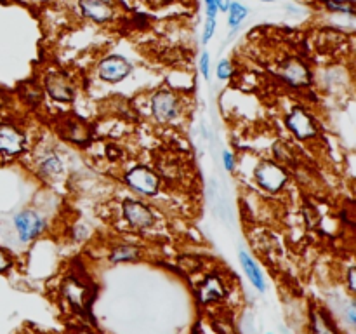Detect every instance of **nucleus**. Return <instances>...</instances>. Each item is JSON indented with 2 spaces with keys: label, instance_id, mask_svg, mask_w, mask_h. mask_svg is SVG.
<instances>
[{
  "label": "nucleus",
  "instance_id": "bb28decb",
  "mask_svg": "<svg viewBox=\"0 0 356 334\" xmlns=\"http://www.w3.org/2000/svg\"><path fill=\"white\" fill-rule=\"evenodd\" d=\"M348 284H350V291L355 292V289H356V284H355V267H351L350 271H348Z\"/></svg>",
  "mask_w": 356,
  "mask_h": 334
},
{
  "label": "nucleus",
  "instance_id": "2eb2a0df",
  "mask_svg": "<svg viewBox=\"0 0 356 334\" xmlns=\"http://www.w3.org/2000/svg\"><path fill=\"white\" fill-rule=\"evenodd\" d=\"M65 136L76 145H87L90 141L92 132H90L89 124L83 122L82 118H72V120H66Z\"/></svg>",
  "mask_w": 356,
  "mask_h": 334
},
{
  "label": "nucleus",
  "instance_id": "6ab92c4d",
  "mask_svg": "<svg viewBox=\"0 0 356 334\" xmlns=\"http://www.w3.org/2000/svg\"><path fill=\"white\" fill-rule=\"evenodd\" d=\"M40 170H42V173L47 174V176H54V174H59L63 170L61 160H59L56 155L45 157V159L40 162Z\"/></svg>",
  "mask_w": 356,
  "mask_h": 334
},
{
  "label": "nucleus",
  "instance_id": "4be33fe9",
  "mask_svg": "<svg viewBox=\"0 0 356 334\" xmlns=\"http://www.w3.org/2000/svg\"><path fill=\"white\" fill-rule=\"evenodd\" d=\"M218 77L221 80H226L232 77V65L228 61H221L218 66Z\"/></svg>",
  "mask_w": 356,
  "mask_h": 334
},
{
  "label": "nucleus",
  "instance_id": "b1692460",
  "mask_svg": "<svg viewBox=\"0 0 356 334\" xmlns=\"http://www.w3.org/2000/svg\"><path fill=\"white\" fill-rule=\"evenodd\" d=\"M222 160H225V167L228 170H233L235 169V159H233V155L229 152H225V155H222Z\"/></svg>",
  "mask_w": 356,
  "mask_h": 334
},
{
  "label": "nucleus",
  "instance_id": "423d86ee",
  "mask_svg": "<svg viewBox=\"0 0 356 334\" xmlns=\"http://www.w3.org/2000/svg\"><path fill=\"white\" fill-rule=\"evenodd\" d=\"M278 73H280V77L285 82L294 87H305L309 86V82H312V73H309L308 66L296 58H291L282 63Z\"/></svg>",
  "mask_w": 356,
  "mask_h": 334
},
{
  "label": "nucleus",
  "instance_id": "4468645a",
  "mask_svg": "<svg viewBox=\"0 0 356 334\" xmlns=\"http://www.w3.org/2000/svg\"><path fill=\"white\" fill-rule=\"evenodd\" d=\"M80 9L87 17L97 23H104L113 17V9L104 0H80Z\"/></svg>",
  "mask_w": 356,
  "mask_h": 334
},
{
  "label": "nucleus",
  "instance_id": "c756f323",
  "mask_svg": "<svg viewBox=\"0 0 356 334\" xmlns=\"http://www.w3.org/2000/svg\"><path fill=\"white\" fill-rule=\"evenodd\" d=\"M263 2H273V0H263Z\"/></svg>",
  "mask_w": 356,
  "mask_h": 334
},
{
  "label": "nucleus",
  "instance_id": "cd10ccee",
  "mask_svg": "<svg viewBox=\"0 0 356 334\" xmlns=\"http://www.w3.org/2000/svg\"><path fill=\"white\" fill-rule=\"evenodd\" d=\"M216 2V6H218V9H221V10H228V7H229V0H214Z\"/></svg>",
  "mask_w": 356,
  "mask_h": 334
},
{
  "label": "nucleus",
  "instance_id": "9d476101",
  "mask_svg": "<svg viewBox=\"0 0 356 334\" xmlns=\"http://www.w3.org/2000/svg\"><path fill=\"white\" fill-rule=\"evenodd\" d=\"M14 225H16L17 233H19V239L23 242H30L33 240L38 233L44 228V221H42L40 216L35 211H23L16 216L14 219Z\"/></svg>",
  "mask_w": 356,
  "mask_h": 334
},
{
  "label": "nucleus",
  "instance_id": "a878e982",
  "mask_svg": "<svg viewBox=\"0 0 356 334\" xmlns=\"http://www.w3.org/2000/svg\"><path fill=\"white\" fill-rule=\"evenodd\" d=\"M106 152H108V157H110L111 160H115V159H118V157L122 155V150L120 148H117V146H113V145H110L106 148Z\"/></svg>",
  "mask_w": 356,
  "mask_h": 334
},
{
  "label": "nucleus",
  "instance_id": "0eeeda50",
  "mask_svg": "<svg viewBox=\"0 0 356 334\" xmlns=\"http://www.w3.org/2000/svg\"><path fill=\"white\" fill-rule=\"evenodd\" d=\"M63 296L66 301L76 310V312L83 313L89 308V289L82 284L80 278L68 277L63 282Z\"/></svg>",
  "mask_w": 356,
  "mask_h": 334
},
{
  "label": "nucleus",
  "instance_id": "c85d7f7f",
  "mask_svg": "<svg viewBox=\"0 0 356 334\" xmlns=\"http://www.w3.org/2000/svg\"><path fill=\"white\" fill-rule=\"evenodd\" d=\"M348 317H350V324H356V308H355V305H351L350 306V310H348Z\"/></svg>",
  "mask_w": 356,
  "mask_h": 334
},
{
  "label": "nucleus",
  "instance_id": "412c9836",
  "mask_svg": "<svg viewBox=\"0 0 356 334\" xmlns=\"http://www.w3.org/2000/svg\"><path fill=\"white\" fill-rule=\"evenodd\" d=\"M10 267H13V260H10L9 254H7L6 250L0 247V273H3V271L9 270Z\"/></svg>",
  "mask_w": 356,
  "mask_h": 334
},
{
  "label": "nucleus",
  "instance_id": "aec40b11",
  "mask_svg": "<svg viewBox=\"0 0 356 334\" xmlns=\"http://www.w3.org/2000/svg\"><path fill=\"white\" fill-rule=\"evenodd\" d=\"M214 28H216V19L214 17H207V23H205V30H204V37H202L204 44H207V42L211 40V37L214 35Z\"/></svg>",
  "mask_w": 356,
  "mask_h": 334
},
{
  "label": "nucleus",
  "instance_id": "7ed1b4c3",
  "mask_svg": "<svg viewBox=\"0 0 356 334\" xmlns=\"http://www.w3.org/2000/svg\"><path fill=\"white\" fill-rule=\"evenodd\" d=\"M152 110L153 115L159 122H169L179 111V100L170 90H159L155 96L152 97Z\"/></svg>",
  "mask_w": 356,
  "mask_h": 334
},
{
  "label": "nucleus",
  "instance_id": "1a4fd4ad",
  "mask_svg": "<svg viewBox=\"0 0 356 334\" xmlns=\"http://www.w3.org/2000/svg\"><path fill=\"white\" fill-rule=\"evenodd\" d=\"M24 150V134L10 124L0 125V153L16 157Z\"/></svg>",
  "mask_w": 356,
  "mask_h": 334
},
{
  "label": "nucleus",
  "instance_id": "dca6fc26",
  "mask_svg": "<svg viewBox=\"0 0 356 334\" xmlns=\"http://www.w3.org/2000/svg\"><path fill=\"white\" fill-rule=\"evenodd\" d=\"M238 257H240V263H242V268L245 270V275L249 277V280L252 282L254 287L259 289V291L263 292L264 289H266V285H264V278L263 275H261V270L256 264V261H254L245 250H240Z\"/></svg>",
  "mask_w": 356,
  "mask_h": 334
},
{
  "label": "nucleus",
  "instance_id": "6e6552de",
  "mask_svg": "<svg viewBox=\"0 0 356 334\" xmlns=\"http://www.w3.org/2000/svg\"><path fill=\"white\" fill-rule=\"evenodd\" d=\"M132 66L127 59L120 58V56H110V58L103 59L99 65V77L104 82H120L125 77L131 73Z\"/></svg>",
  "mask_w": 356,
  "mask_h": 334
},
{
  "label": "nucleus",
  "instance_id": "39448f33",
  "mask_svg": "<svg viewBox=\"0 0 356 334\" xmlns=\"http://www.w3.org/2000/svg\"><path fill=\"white\" fill-rule=\"evenodd\" d=\"M285 124L299 139H309L316 136L315 120L305 108H294L285 118Z\"/></svg>",
  "mask_w": 356,
  "mask_h": 334
},
{
  "label": "nucleus",
  "instance_id": "a211bd4d",
  "mask_svg": "<svg viewBox=\"0 0 356 334\" xmlns=\"http://www.w3.org/2000/svg\"><path fill=\"white\" fill-rule=\"evenodd\" d=\"M228 10H229L228 23H229V26H232V28H236L240 23H242L243 19H245V16H247V7H243L242 3H238V2L229 3Z\"/></svg>",
  "mask_w": 356,
  "mask_h": 334
},
{
  "label": "nucleus",
  "instance_id": "f8f14e48",
  "mask_svg": "<svg viewBox=\"0 0 356 334\" xmlns=\"http://www.w3.org/2000/svg\"><path fill=\"white\" fill-rule=\"evenodd\" d=\"M124 216L134 228H148L155 221L153 212L145 204H141L138 200L124 202Z\"/></svg>",
  "mask_w": 356,
  "mask_h": 334
},
{
  "label": "nucleus",
  "instance_id": "ddd939ff",
  "mask_svg": "<svg viewBox=\"0 0 356 334\" xmlns=\"http://www.w3.org/2000/svg\"><path fill=\"white\" fill-rule=\"evenodd\" d=\"M309 334H339L337 327L320 306H313L309 312Z\"/></svg>",
  "mask_w": 356,
  "mask_h": 334
},
{
  "label": "nucleus",
  "instance_id": "f03ea898",
  "mask_svg": "<svg viewBox=\"0 0 356 334\" xmlns=\"http://www.w3.org/2000/svg\"><path fill=\"white\" fill-rule=\"evenodd\" d=\"M287 170L275 162H261L256 167V180L264 190L280 191L287 183Z\"/></svg>",
  "mask_w": 356,
  "mask_h": 334
},
{
  "label": "nucleus",
  "instance_id": "20e7f679",
  "mask_svg": "<svg viewBox=\"0 0 356 334\" xmlns=\"http://www.w3.org/2000/svg\"><path fill=\"white\" fill-rule=\"evenodd\" d=\"M45 90L52 100L59 103H70L75 97V87L70 82V79L63 73L54 72L45 77Z\"/></svg>",
  "mask_w": 356,
  "mask_h": 334
},
{
  "label": "nucleus",
  "instance_id": "9b49d317",
  "mask_svg": "<svg viewBox=\"0 0 356 334\" xmlns=\"http://www.w3.org/2000/svg\"><path fill=\"white\" fill-rule=\"evenodd\" d=\"M226 292L228 291H226V285L222 282V278L219 275L211 273L204 278V282L198 287L197 296L202 305H209V303L221 301L226 296Z\"/></svg>",
  "mask_w": 356,
  "mask_h": 334
},
{
  "label": "nucleus",
  "instance_id": "f257e3e1",
  "mask_svg": "<svg viewBox=\"0 0 356 334\" xmlns=\"http://www.w3.org/2000/svg\"><path fill=\"white\" fill-rule=\"evenodd\" d=\"M125 183L134 191L143 195H155L159 191L160 180L149 167L139 166L125 174Z\"/></svg>",
  "mask_w": 356,
  "mask_h": 334
},
{
  "label": "nucleus",
  "instance_id": "393cba45",
  "mask_svg": "<svg viewBox=\"0 0 356 334\" xmlns=\"http://www.w3.org/2000/svg\"><path fill=\"white\" fill-rule=\"evenodd\" d=\"M205 6H207V17H216L218 6H216L214 0H205Z\"/></svg>",
  "mask_w": 356,
  "mask_h": 334
},
{
  "label": "nucleus",
  "instance_id": "f3484780",
  "mask_svg": "<svg viewBox=\"0 0 356 334\" xmlns=\"http://www.w3.org/2000/svg\"><path fill=\"white\" fill-rule=\"evenodd\" d=\"M139 254H141L139 247L127 246V244H124V246H118V247H115L113 250H111V263H122V261H134V260H138Z\"/></svg>",
  "mask_w": 356,
  "mask_h": 334
},
{
  "label": "nucleus",
  "instance_id": "5701e85b",
  "mask_svg": "<svg viewBox=\"0 0 356 334\" xmlns=\"http://www.w3.org/2000/svg\"><path fill=\"white\" fill-rule=\"evenodd\" d=\"M200 72H202V75H204V79H209V54H207V52L202 56Z\"/></svg>",
  "mask_w": 356,
  "mask_h": 334
}]
</instances>
